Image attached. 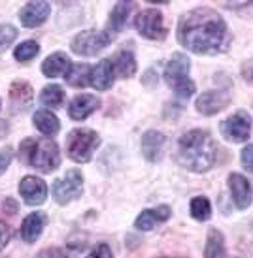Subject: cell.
Masks as SVG:
<instances>
[{
  "label": "cell",
  "instance_id": "cell-1",
  "mask_svg": "<svg viewBox=\"0 0 253 258\" xmlns=\"http://www.w3.org/2000/svg\"><path fill=\"white\" fill-rule=\"evenodd\" d=\"M178 40L196 55H219L231 45V32L223 17L210 8H196L181 17Z\"/></svg>",
  "mask_w": 253,
  "mask_h": 258
},
{
  "label": "cell",
  "instance_id": "cell-2",
  "mask_svg": "<svg viewBox=\"0 0 253 258\" xmlns=\"http://www.w3.org/2000/svg\"><path fill=\"white\" fill-rule=\"evenodd\" d=\"M216 140L206 130H189L176 144V160L191 172H208L216 164Z\"/></svg>",
  "mask_w": 253,
  "mask_h": 258
},
{
  "label": "cell",
  "instance_id": "cell-3",
  "mask_svg": "<svg viewBox=\"0 0 253 258\" xmlns=\"http://www.w3.org/2000/svg\"><path fill=\"white\" fill-rule=\"evenodd\" d=\"M19 158L25 164L34 166L42 173L55 172L61 166V153H59L57 144L49 138L42 140H25L19 145Z\"/></svg>",
  "mask_w": 253,
  "mask_h": 258
},
{
  "label": "cell",
  "instance_id": "cell-4",
  "mask_svg": "<svg viewBox=\"0 0 253 258\" xmlns=\"http://www.w3.org/2000/svg\"><path fill=\"white\" fill-rule=\"evenodd\" d=\"M189 68H191L189 58L183 53H176L170 58L167 68H165V81L172 87L174 91H176V94L180 98H183V100H187L189 96H193V93H195L196 89L195 83L187 78Z\"/></svg>",
  "mask_w": 253,
  "mask_h": 258
},
{
  "label": "cell",
  "instance_id": "cell-5",
  "mask_svg": "<svg viewBox=\"0 0 253 258\" xmlns=\"http://www.w3.org/2000/svg\"><path fill=\"white\" fill-rule=\"evenodd\" d=\"M98 145H100V136L91 128H76L66 138L68 157L80 164H85L93 158Z\"/></svg>",
  "mask_w": 253,
  "mask_h": 258
},
{
  "label": "cell",
  "instance_id": "cell-6",
  "mask_svg": "<svg viewBox=\"0 0 253 258\" xmlns=\"http://www.w3.org/2000/svg\"><path fill=\"white\" fill-rule=\"evenodd\" d=\"M116 34H112L110 30H83L78 36H74L70 47L76 55L83 57H93L96 53H100Z\"/></svg>",
  "mask_w": 253,
  "mask_h": 258
},
{
  "label": "cell",
  "instance_id": "cell-7",
  "mask_svg": "<svg viewBox=\"0 0 253 258\" xmlns=\"http://www.w3.org/2000/svg\"><path fill=\"white\" fill-rule=\"evenodd\" d=\"M81 190H83V175L80 170H70L66 172L61 179L53 181L51 192L53 198L57 200V204H68V202L80 198Z\"/></svg>",
  "mask_w": 253,
  "mask_h": 258
},
{
  "label": "cell",
  "instance_id": "cell-8",
  "mask_svg": "<svg viewBox=\"0 0 253 258\" xmlns=\"http://www.w3.org/2000/svg\"><path fill=\"white\" fill-rule=\"evenodd\" d=\"M134 27L147 40H165L168 34L163 14L159 10H153V8H147L134 17Z\"/></svg>",
  "mask_w": 253,
  "mask_h": 258
},
{
  "label": "cell",
  "instance_id": "cell-9",
  "mask_svg": "<svg viewBox=\"0 0 253 258\" xmlns=\"http://www.w3.org/2000/svg\"><path fill=\"white\" fill-rule=\"evenodd\" d=\"M221 132L227 140L231 142H246L251 132V117L246 111H236L234 115H231L227 121H223L221 124Z\"/></svg>",
  "mask_w": 253,
  "mask_h": 258
},
{
  "label": "cell",
  "instance_id": "cell-10",
  "mask_svg": "<svg viewBox=\"0 0 253 258\" xmlns=\"http://www.w3.org/2000/svg\"><path fill=\"white\" fill-rule=\"evenodd\" d=\"M19 194L29 206H42L47 198V185L36 175H27L19 183Z\"/></svg>",
  "mask_w": 253,
  "mask_h": 258
},
{
  "label": "cell",
  "instance_id": "cell-11",
  "mask_svg": "<svg viewBox=\"0 0 253 258\" xmlns=\"http://www.w3.org/2000/svg\"><path fill=\"white\" fill-rule=\"evenodd\" d=\"M231 102V94L227 91H206L195 102V108L203 115H216L225 109Z\"/></svg>",
  "mask_w": 253,
  "mask_h": 258
},
{
  "label": "cell",
  "instance_id": "cell-12",
  "mask_svg": "<svg viewBox=\"0 0 253 258\" xmlns=\"http://www.w3.org/2000/svg\"><path fill=\"white\" fill-rule=\"evenodd\" d=\"M51 14V6L47 2H29L21 8L19 12V19H21L23 27L29 29H36L42 23H45V19Z\"/></svg>",
  "mask_w": 253,
  "mask_h": 258
},
{
  "label": "cell",
  "instance_id": "cell-13",
  "mask_svg": "<svg viewBox=\"0 0 253 258\" xmlns=\"http://www.w3.org/2000/svg\"><path fill=\"white\" fill-rule=\"evenodd\" d=\"M229 186H231L232 202L236 204V208L246 209L251 204L253 196V188L249 185V181L244 175H240V173H231L229 175Z\"/></svg>",
  "mask_w": 253,
  "mask_h": 258
},
{
  "label": "cell",
  "instance_id": "cell-14",
  "mask_svg": "<svg viewBox=\"0 0 253 258\" xmlns=\"http://www.w3.org/2000/svg\"><path fill=\"white\" fill-rule=\"evenodd\" d=\"M98 106H100V100L94 94H78L68 106V115L74 121H83L91 113H94Z\"/></svg>",
  "mask_w": 253,
  "mask_h": 258
},
{
  "label": "cell",
  "instance_id": "cell-15",
  "mask_svg": "<svg viewBox=\"0 0 253 258\" xmlns=\"http://www.w3.org/2000/svg\"><path fill=\"white\" fill-rule=\"evenodd\" d=\"M114 64L110 58H102L98 64L91 70V79H89V85L96 89V91H108L114 85Z\"/></svg>",
  "mask_w": 253,
  "mask_h": 258
},
{
  "label": "cell",
  "instance_id": "cell-16",
  "mask_svg": "<svg viewBox=\"0 0 253 258\" xmlns=\"http://www.w3.org/2000/svg\"><path fill=\"white\" fill-rule=\"evenodd\" d=\"M45 224H47V215H43L40 211L30 213L29 217H25L21 224V239L25 243H34L42 236Z\"/></svg>",
  "mask_w": 253,
  "mask_h": 258
},
{
  "label": "cell",
  "instance_id": "cell-17",
  "mask_svg": "<svg viewBox=\"0 0 253 258\" xmlns=\"http://www.w3.org/2000/svg\"><path fill=\"white\" fill-rule=\"evenodd\" d=\"M170 215H172V213H170V208H168V206H159V208H155V209H145V211H142V213L136 217L134 226H136L138 230L147 232V230H153L157 224H161V222L168 221Z\"/></svg>",
  "mask_w": 253,
  "mask_h": 258
},
{
  "label": "cell",
  "instance_id": "cell-18",
  "mask_svg": "<svg viewBox=\"0 0 253 258\" xmlns=\"http://www.w3.org/2000/svg\"><path fill=\"white\" fill-rule=\"evenodd\" d=\"M70 66H72V62H70L68 55L57 51V53L49 55L42 62V72L47 78H65L68 70H70Z\"/></svg>",
  "mask_w": 253,
  "mask_h": 258
},
{
  "label": "cell",
  "instance_id": "cell-19",
  "mask_svg": "<svg viewBox=\"0 0 253 258\" xmlns=\"http://www.w3.org/2000/svg\"><path fill=\"white\" fill-rule=\"evenodd\" d=\"M165 136L157 132V130H147L144 136H142V155H144L147 160H159L161 153H163V147H165Z\"/></svg>",
  "mask_w": 253,
  "mask_h": 258
},
{
  "label": "cell",
  "instance_id": "cell-20",
  "mask_svg": "<svg viewBox=\"0 0 253 258\" xmlns=\"http://www.w3.org/2000/svg\"><path fill=\"white\" fill-rule=\"evenodd\" d=\"M10 96H12V106L17 111H27L32 106V100H34L32 87L25 81H15L10 89Z\"/></svg>",
  "mask_w": 253,
  "mask_h": 258
},
{
  "label": "cell",
  "instance_id": "cell-21",
  "mask_svg": "<svg viewBox=\"0 0 253 258\" xmlns=\"http://www.w3.org/2000/svg\"><path fill=\"white\" fill-rule=\"evenodd\" d=\"M114 64V72L119 76V78H132L136 74V58L132 55V51L129 49H121L116 53V57L112 60Z\"/></svg>",
  "mask_w": 253,
  "mask_h": 258
},
{
  "label": "cell",
  "instance_id": "cell-22",
  "mask_svg": "<svg viewBox=\"0 0 253 258\" xmlns=\"http://www.w3.org/2000/svg\"><path fill=\"white\" fill-rule=\"evenodd\" d=\"M32 121H34V126L42 132L43 136H55L61 130V122H59L57 115L51 113L49 109H38L32 117Z\"/></svg>",
  "mask_w": 253,
  "mask_h": 258
},
{
  "label": "cell",
  "instance_id": "cell-23",
  "mask_svg": "<svg viewBox=\"0 0 253 258\" xmlns=\"http://www.w3.org/2000/svg\"><path fill=\"white\" fill-rule=\"evenodd\" d=\"M130 10H132L130 2H117L116 6H114L108 21V30L112 34H117V32L123 30V27L127 25V17H129Z\"/></svg>",
  "mask_w": 253,
  "mask_h": 258
},
{
  "label": "cell",
  "instance_id": "cell-24",
  "mask_svg": "<svg viewBox=\"0 0 253 258\" xmlns=\"http://www.w3.org/2000/svg\"><path fill=\"white\" fill-rule=\"evenodd\" d=\"M204 258H227L225 239L219 230L212 228L208 232V239H206V247H204Z\"/></svg>",
  "mask_w": 253,
  "mask_h": 258
},
{
  "label": "cell",
  "instance_id": "cell-25",
  "mask_svg": "<svg viewBox=\"0 0 253 258\" xmlns=\"http://www.w3.org/2000/svg\"><path fill=\"white\" fill-rule=\"evenodd\" d=\"M40 102L45 108H61L65 104V91H63V87L55 85V83L43 87L42 93H40Z\"/></svg>",
  "mask_w": 253,
  "mask_h": 258
},
{
  "label": "cell",
  "instance_id": "cell-26",
  "mask_svg": "<svg viewBox=\"0 0 253 258\" xmlns=\"http://www.w3.org/2000/svg\"><path fill=\"white\" fill-rule=\"evenodd\" d=\"M91 70H93V68L87 64H72L70 70H68V74L65 76L66 83L72 87H78V89L87 87L89 85V79H91Z\"/></svg>",
  "mask_w": 253,
  "mask_h": 258
},
{
  "label": "cell",
  "instance_id": "cell-27",
  "mask_svg": "<svg viewBox=\"0 0 253 258\" xmlns=\"http://www.w3.org/2000/svg\"><path fill=\"white\" fill-rule=\"evenodd\" d=\"M38 53H40V45H38L34 40H27V42L19 43L14 51V57L15 60H19V62H29L32 58L36 57Z\"/></svg>",
  "mask_w": 253,
  "mask_h": 258
},
{
  "label": "cell",
  "instance_id": "cell-28",
  "mask_svg": "<svg viewBox=\"0 0 253 258\" xmlns=\"http://www.w3.org/2000/svg\"><path fill=\"white\" fill-rule=\"evenodd\" d=\"M191 215L195 217L196 221H208L212 217V206L208 198L204 196H196L191 200Z\"/></svg>",
  "mask_w": 253,
  "mask_h": 258
},
{
  "label": "cell",
  "instance_id": "cell-29",
  "mask_svg": "<svg viewBox=\"0 0 253 258\" xmlns=\"http://www.w3.org/2000/svg\"><path fill=\"white\" fill-rule=\"evenodd\" d=\"M15 38H17V29L15 27L0 25V53H4L15 42Z\"/></svg>",
  "mask_w": 253,
  "mask_h": 258
},
{
  "label": "cell",
  "instance_id": "cell-30",
  "mask_svg": "<svg viewBox=\"0 0 253 258\" xmlns=\"http://www.w3.org/2000/svg\"><path fill=\"white\" fill-rule=\"evenodd\" d=\"M87 258H114V254H112V249H110L106 243H100L96 245L93 251L89 252V256Z\"/></svg>",
  "mask_w": 253,
  "mask_h": 258
},
{
  "label": "cell",
  "instance_id": "cell-31",
  "mask_svg": "<svg viewBox=\"0 0 253 258\" xmlns=\"http://www.w3.org/2000/svg\"><path fill=\"white\" fill-rule=\"evenodd\" d=\"M36 258H66L65 251L63 249H59V247H47V249H43L36 254Z\"/></svg>",
  "mask_w": 253,
  "mask_h": 258
},
{
  "label": "cell",
  "instance_id": "cell-32",
  "mask_svg": "<svg viewBox=\"0 0 253 258\" xmlns=\"http://www.w3.org/2000/svg\"><path fill=\"white\" fill-rule=\"evenodd\" d=\"M242 164L246 170L253 172V144H249L246 149L242 151Z\"/></svg>",
  "mask_w": 253,
  "mask_h": 258
},
{
  "label": "cell",
  "instance_id": "cell-33",
  "mask_svg": "<svg viewBox=\"0 0 253 258\" xmlns=\"http://www.w3.org/2000/svg\"><path fill=\"white\" fill-rule=\"evenodd\" d=\"M10 239H12V230H10L6 222L0 221V249H4L10 243Z\"/></svg>",
  "mask_w": 253,
  "mask_h": 258
},
{
  "label": "cell",
  "instance_id": "cell-34",
  "mask_svg": "<svg viewBox=\"0 0 253 258\" xmlns=\"http://www.w3.org/2000/svg\"><path fill=\"white\" fill-rule=\"evenodd\" d=\"M12 162V151L10 149H4L0 151V172H4L8 166Z\"/></svg>",
  "mask_w": 253,
  "mask_h": 258
},
{
  "label": "cell",
  "instance_id": "cell-35",
  "mask_svg": "<svg viewBox=\"0 0 253 258\" xmlns=\"http://www.w3.org/2000/svg\"><path fill=\"white\" fill-rule=\"evenodd\" d=\"M2 208H4V211H6V213H10V215L17 213V204H15L12 198H8V200L4 202V206H2Z\"/></svg>",
  "mask_w": 253,
  "mask_h": 258
},
{
  "label": "cell",
  "instance_id": "cell-36",
  "mask_svg": "<svg viewBox=\"0 0 253 258\" xmlns=\"http://www.w3.org/2000/svg\"><path fill=\"white\" fill-rule=\"evenodd\" d=\"M249 78H251V79H253V68H251V72H249Z\"/></svg>",
  "mask_w": 253,
  "mask_h": 258
}]
</instances>
